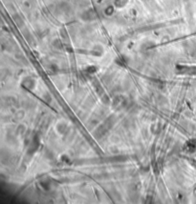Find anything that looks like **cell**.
<instances>
[{
  "mask_svg": "<svg viewBox=\"0 0 196 204\" xmlns=\"http://www.w3.org/2000/svg\"><path fill=\"white\" fill-rule=\"evenodd\" d=\"M96 16V13L95 12L93 11L92 9H89V10H86L85 12H83V13H82V19L86 20V21H90V20H93L95 18Z\"/></svg>",
  "mask_w": 196,
  "mask_h": 204,
  "instance_id": "cell-1",
  "label": "cell"
},
{
  "mask_svg": "<svg viewBox=\"0 0 196 204\" xmlns=\"http://www.w3.org/2000/svg\"><path fill=\"white\" fill-rule=\"evenodd\" d=\"M14 22L17 23V26H22L23 25V20H22V18H21V16H20V15H18V14H14Z\"/></svg>",
  "mask_w": 196,
  "mask_h": 204,
  "instance_id": "cell-2",
  "label": "cell"
},
{
  "mask_svg": "<svg viewBox=\"0 0 196 204\" xmlns=\"http://www.w3.org/2000/svg\"><path fill=\"white\" fill-rule=\"evenodd\" d=\"M53 46L55 47V48L59 49V50L62 49V43H61V41L59 39H56L53 42Z\"/></svg>",
  "mask_w": 196,
  "mask_h": 204,
  "instance_id": "cell-3",
  "label": "cell"
},
{
  "mask_svg": "<svg viewBox=\"0 0 196 204\" xmlns=\"http://www.w3.org/2000/svg\"><path fill=\"white\" fill-rule=\"evenodd\" d=\"M114 3L117 7H122L127 3V0H115Z\"/></svg>",
  "mask_w": 196,
  "mask_h": 204,
  "instance_id": "cell-4",
  "label": "cell"
}]
</instances>
